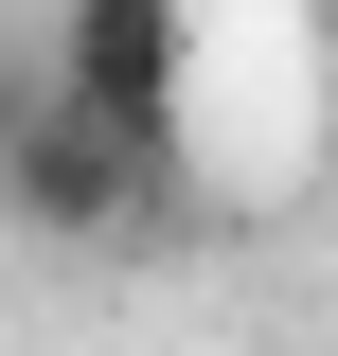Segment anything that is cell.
Returning a JSON list of instances; mask_svg holds the SVG:
<instances>
[{"mask_svg": "<svg viewBox=\"0 0 338 356\" xmlns=\"http://www.w3.org/2000/svg\"><path fill=\"white\" fill-rule=\"evenodd\" d=\"M18 125H36V54L0 36V143H18Z\"/></svg>", "mask_w": 338, "mask_h": 356, "instance_id": "cell-3", "label": "cell"}, {"mask_svg": "<svg viewBox=\"0 0 338 356\" xmlns=\"http://www.w3.org/2000/svg\"><path fill=\"white\" fill-rule=\"evenodd\" d=\"M0 214L36 232V250H143V232L178 214V161H143V143L72 125V107L36 89V125L0 143Z\"/></svg>", "mask_w": 338, "mask_h": 356, "instance_id": "cell-2", "label": "cell"}, {"mask_svg": "<svg viewBox=\"0 0 338 356\" xmlns=\"http://www.w3.org/2000/svg\"><path fill=\"white\" fill-rule=\"evenodd\" d=\"M36 89L72 107V125L178 161V143H196V18H178V0H72V18L36 36Z\"/></svg>", "mask_w": 338, "mask_h": 356, "instance_id": "cell-1", "label": "cell"}]
</instances>
